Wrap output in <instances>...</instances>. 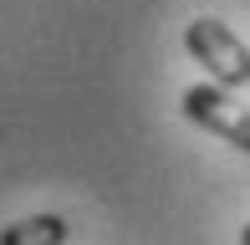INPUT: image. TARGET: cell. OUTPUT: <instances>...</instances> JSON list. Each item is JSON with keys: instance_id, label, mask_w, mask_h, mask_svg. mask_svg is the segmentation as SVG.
Wrapping results in <instances>:
<instances>
[{"instance_id": "cell-1", "label": "cell", "mask_w": 250, "mask_h": 245, "mask_svg": "<svg viewBox=\"0 0 250 245\" xmlns=\"http://www.w3.org/2000/svg\"><path fill=\"white\" fill-rule=\"evenodd\" d=\"M184 46L199 66H209V82L235 92V87H250V46L225 26L220 16H194L184 26Z\"/></svg>"}, {"instance_id": "cell-4", "label": "cell", "mask_w": 250, "mask_h": 245, "mask_svg": "<svg viewBox=\"0 0 250 245\" xmlns=\"http://www.w3.org/2000/svg\"><path fill=\"white\" fill-rule=\"evenodd\" d=\"M240 245H250V220H245V230H240Z\"/></svg>"}, {"instance_id": "cell-2", "label": "cell", "mask_w": 250, "mask_h": 245, "mask_svg": "<svg viewBox=\"0 0 250 245\" xmlns=\"http://www.w3.org/2000/svg\"><path fill=\"white\" fill-rule=\"evenodd\" d=\"M184 118L199 122L204 133H214V138L235 143L240 153H250V102H240L235 92H225V87L214 82H199L184 92Z\"/></svg>"}, {"instance_id": "cell-3", "label": "cell", "mask_w": 250, "mask_h": 245, "mask_svg": "<svg viewBox=\"0 0 250 245\" xmlns=\"http://www.w3.org/2000/svg\"><path fill=\"white\" fill-rule=\"evenodd\" d=\"M62 240H66L62 215H31V220H16L10 230H0V245H62Z\"/></svg>"}]
</instances>
